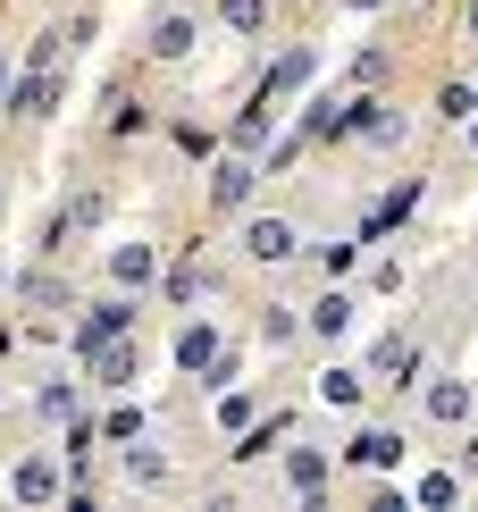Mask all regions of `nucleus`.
<instances>
[{"mask_svg":"<svg viewBox=\"0 0 478 512\" xmlns=\"http://www.w3.org/2000/svg\"><path fill=\"white\" fill-rule=\"evenodd\" d=\"M344 9H361V17H369V9H386V0H344Z\"/></svg>","mask_w":478,"mask_h":512,"instance_id":"nucleus-25","label":"nucleus"},{"mask_svg":"<svg viewBox=\"0 0 478 512\" xmlns=\"http://www.w3.org/2000/svg\"><path fill=\"white\" fill-rule=\"evenodd\" d=\"M126 471H135V487H160V479H168V454H151V445H135V454H126Z\"/></svg>","mask_w":478,"mask_h":512,"instance_id":"nucleus-17","label":"nucleus"},{"mask_svg":"<svg viewBox=\"0 0 478 512\" xmlns=\"http://www.w3.org/2000/svg\"><path fill=\"white\" fill-rule=\"evenodd\" d=\"M470 412V387L462 378H437V387H428V420H462Z\"/></svg>","mask_w":478,"mask_h":512,"instance_id":"nucleus-7","label":"nucleus"},{"mask_svg":"<svg viewBox=\"0 0 478 512\" xmlns=\"http://www.w3.org/2000/svg\"><path fill=\"white\" fill-rule=\"evenodd\" d=\"M286 479L302 487V496H319V487H328V462H319V454H294V462H286Z\"/></svg>","mask_w":478,"mask_h":512,"instance_id":"nucleus-15","label":"nucleus"},{"mask_svg":"<svg viewBox=\"0 0 478 512\" xmlns=\"http://www.w3.org/2000/svg\"><path fill=\"white\" fill-rule=\"evenodd\" d=\"M126 319H135V303H101V319L84 328V353H93V345H110V336H126Z\"/></svg>","mask_w":478,"mask_h":512,"instance_id":"nucleus-10","label":"nucleus"},{"mask_svg":"<svg viewBox=\"0 0 478 512\" xmlns=\"http://www.w3.org/2000/svg\"><path fill=\"white\" fill-rule=\"evenodd\" d=\"M219 429H252V395H235V387H219Z\"/></svg>","mask_w":478,"mask_h":512,"instance_id":"nucleus-22","label":"nucleus"},{"mask_svg":"<svg viewBox=\"0 0 478 512\" xmlns=\"http://www.w3.org/2000/svg\"><path fill=\"white\" fill-rule=\"evenodd\" d=\"M110 269H118V286H143V277H151V252H143V244H126Z\"/></svg>","mask_w":478,"mask_h":512,"instance_id":"nucleus-21","label":"nucleus"},{"mask_svg":"<svg viewBox=\"0 0 478 512\" xmlns=\"http://www.w3.org/2000/svg\"><path fill=\"white\" fill-rule=\"evenodd\" d=\"M235 143H252V152H260V143H269V101H252V110L235 118Z\"/></svg>","mask_w":478,"mask_h":512,"instance_id":"nucleus-20","label":"nucleus"},{"mask_svg":"<svg viewBox=\"0 0 478 512\" xmlns=\"http://www.w3.org/2000/svg\"><path fill=\"white\" fill-rule=\"evenodd\" d=\"M219 17H227V26H235V34H252V26H260V17H269V0H219Z\"/></svg>","mask_w":478,"mask_h":512,"instance_id":"nucleus-19","label":"nucleus"},{"mask_svg":"<svg viewBox=\"0 0 478 512\" xmlns=\"http://www.w3.org/2000/svg\"><path fill=\"white\" fill-rule=\"evenodd\" d=\"M244 252H252V261H286V252H294V227H286V219H252V227H244Z\"/></svg>","mask_w":478,"mask_h":512,"instance_id":"nucleus-3","label":"nucleus"},{"mask_svg":"<svg viewBox=\"0 0 478 512\" xmlns=\"http://www.w3.org/2000/svg\"><path fill=\"white\" fill-rule=\"evenodd\" d=\"M369 370H378V378H403V370H411V345H403V336H386V345L369 353Z\"/></svg>","mask_w":478,"mask_h":512,"instance_id":"nucleus-16","label":"nucleus"},{"mask_svg":"<svg viewBox=\"0 0 478 512\" xmlns=\"http://www.w3.org/2000/svg\"><path fill=\"white\" fill-rule=\"evenodd\" d=\"M311 328H319V336H344V328H353V303H344V294H319V303H311Z\"/></svg>","mask_w":478,"mask_h":512,"instance_id":"nucleus-11","label":"nucleus"},{"mask_svg":"<svg viewBox=\"0 0 478 512\" xmlns=\"http://www.w3.org/2000/svg\"><path fill=\"white\" fill-rule=\"evenodd\" d=\"M101 387H135V353H118V336H110V353H101Z\"/></svg>","mask_w":478,"mask_h":512,"instance_id":"nucleus-18","label":"nucleus"},{"mask_svg":"<svg viewBox=\"0 0 478 512\" xmlns=\"http://www.w3.org/2000/svg\"><path fill=\"white\" fill-rule=\"evenodd\" d=\"M462 135H470V152H478V110H470V118H462Z\"/></svg>","mask_w":478,"mask_h":512,"instance_id":"nucleus-24","label":"nucleus"},{"mask_svg":"<svg viewBox=\"0 0 478 512\" xmlns=\"http://www.w3.org/2000/svg\"><path fill=\"white\" fill-rule=\"evenodd\" d=\"M470 34H478V0H470Z\"/></svg>","mask_w":478,"mask_h":512,"instance_id":"nucleus-26","label":"nucleus"},{"mask_svg":"<svg viewBox=\"0 0 478 512\" xmlns=\"http://www.w3.org/2000/svg\"><path fill=\"white\" fill-rule=\"evenodd\" d=\"M151 51H160V59H185V51H193V17H160V26H151Z\"/></svg>","mask_w":478,"mask_h":512,"instance_id":"nucleus-6","label":"nucleus"},{"mask_svg":"<svg viewBox=\"0 0 478 512\" xmlns=\"http://www.w3.org/2000/svg\"><path fill=\"white\" fill-rule=\"evenodd\" d=\"M470 110H478V84H445V93H437V118L445 126H462Z\"/></svg>","mask_w":478,"mask_h":512,"instance_id":"nucleus-13","label":"nucleus"},{"mask_svg":"<svg viewBox=\"0 0 478 512\" xmlns=\"http://www.w3.org/2000/svg\"><path fill=\"white\" fill-rule=\"evenodd\" d=\"M344 454L369 462V471H395V462H403V437H395V429H361L353 445H344Z\"/></svg>","mask_w":478,"mask_h":512,"instance_id":"nucleus-2","label":"nucleus"},{"mask_svg":"<svg viewBox=\"0 0 478 512\" xmlns=\"http://www.w3.org/2000/svg\"><path fill=\"white\" fill-rule=\"evenodd\" d=\"M252 202V168L244 160H219L210 168V210H244Z\"/></svg>","mask_w":478,"mask_h":512,"instance_id":"nucleus-1","label":"nucleus"},{"mask_svg":"<svg viewBox=\"0 0 478 512\" xmlns=\"http://www.w3.org/2000/svg\"><path fill=\"white\" fill-rule=\"evenodd\" d=\"M294 84H311V51H286V59H277L269 93H294Z\"/></svg>","mask_w":478,"mask_h":512,"instance_id":"nucleus-14","label":"nucleus"},{"mask_svg":"<svg viewBox=\"0 0 478 512\" xmlns=\"http://www.w3.org/2000/svg\"><path fill=\"white\" fill-rule=\"evenodd\" d=\"M9 487H17V496H26V504H42V496H51V487H59V471H51V462H26V471H17Z\"/></svg>","mask_w":478,"mask_h":512,"instance_id":"nucleus-12","label":"nucleus"},{"mask_svg":"<svg viewBox=\"0 0 478 512\" xmlns=\"http://www.w3.org/2000/svg\"><path fill=\"white\" fill-rule=\"evenodd\" d=\"M470 471H478V445H470Z\"/></svg>","mask_w":478,"mask_h":512,"instance_id":"nucleus-27","label":"nucleus"},{"mask_svg":"<svg viewBox=\"0 0 478 512\" xmlns=\"http://www.w3.org/2000/svg\"><path fill=\"white\" fill-rule=\"evenodd\" d=\"M319 395H328L336 412H353V403H361V370H344V361H336V370H319Z\"/></svg>","mask_w":478,"mask_h":512,"instance_id":"nucleus-8","label":"nucleus"},{"mask_svg":"<svg viewBox=\"0 0 478 512\" xmlns=\"http://www.w3.org/2000/svg\"><path fill=\"white\" fill-rule=\"evenodd\" d=\"M269 445H277V420H260V429H244V445H235V454L252 462V454H269Z\"/></svg>","mask_w":478,"mask_h":512,"instance_id":"nucleus-23","label":"nucleus"},{"mask_svg":"<svg viewBox=\"0 0 478 512\" xmlns=\"http://www.w3.org/2000/svg\"><path fill=\"white\" fill-rule=\"evenodd\" d=\"M411 202H420V185H403V194H386V202H378V219H369V227H361V244H378V236H386V227H395V219H403V210H411Z\"/></svg>","mask_w":478,"mask_h":512,"instance_id":"nucleus-9","label":"nucleus"},{"mask_svg":"<svg viewBox=\"0 0 478 512\" xmlns=\"http://www.w3.org/2000/svg\"><path fill=\"white\" fill-rule=\"evenodd\" d=\"M177 361H185V370H210V361H219V328H210V319H193V328L177 336Z\"/></svg>","mask_w":478,"mask_h":512,"instance_id":"nucleus-4","label":"nucleus"},{"mask_svg":"<svg viewBox=\"0 0 478 512\" xmlns=\"http://www.w3.org/2000/svg\"><path fill=\"white\" fill-rule=\"evenodd\" d=\"M411 504H462V479H453V471H420V479H411Z\"/></svg>","mask_w":478,"mask_h":512,"instance_id":"nucleus-5","label":"nucleus"}]
</instances>
